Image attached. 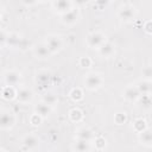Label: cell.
Instances as JSON below:
<instances>
[{
	"instance_id": "cell-1",
	"label": "cell",
	"mask_w": 152,
	"mask_h": 152,
	"mask_svg": "<svg viewBox=\"0 0 152 152\" xmlns=\"http://www.w3.org/2000/svg\"><path fill=\"white\" fill-rule=\"evenodd\" d=\"M84 84L88 89L90 90H94V89H97L101 84H102V77L96 74V72H91V74H88L84 78Z\"/></svg>"
},
{
	"instance_id": "cell-2",
	"label": "cell",
	"mask_w": 152,
	"mask_h": 152,
	"mask_svg": "<svg viewBox=\"0 0 152 152\" xmlns=\"http://www.w3.org/2000/svg\"><path fill=\"white\" fill-rule=\"evenodd\" d=\"M87 43L90 48H100L104 43V36L100 32H94L88 36Z\"/></svg>"
},
{
	"instance_id": "cell-3",
	"label": "cell",
	"mask_w": 152,
	"mask_h": 152,
	"mask_svg": "<svg viewBox=\"0 0 152 152\" xmlns=\"http://www.w3.org/2000/svg\"><path fill=\"white\" fill-rule=\"evenodd\" d=\"M62 44H63V43H62L61 37H59V36H56V34L50 36V37L48 38L46 43H45V45L48 46V49L50 50L51 53L58 51V50L62 48Z\"/></svg>"
},
{
	"instance_id": "cell-4",
	"label": "cell",
	"mask_w": 152,
	"mask_h": 152,
	"mask_svg": "<svg viewBox=\"0 0 152 152\" xmlns=\"http://www.w3.org/2000/svg\"><path fill=\"white\" fill-rule=\"evenodd\" d=\"M15 119L14 115L10 112H2L0 113V128H10L13 126Z\"/></svg>"
},
{
	"instance_id": "cell-5",
	"label": "cell",
	"mask_w": 152,
	"mask_h": 152,
	"mask_svg": "<svg viewBox=\"0 0 152 152\" xmlns=\"http://www.w3.org/2000/svg\"><path fill=\"white\" fill-rule=\"evenodd\" d=\"M78 15H80V12L77 8H71L69 12L64 13L62 15V21L64 24H68V25H71V24H75L78 19Z\"/></svg>"
},
{
	"instance_id": "cell-6",
	"label": "cell",
	"mask_w": 152,
	"mask_h": 152,
	"mask_svg": "<svg viewBox=\"0 0 152 152\" xmlns=\"http://www.w3.org/2000/svg\"><path fill=\"white\" fill-rule=\"evenodd\" d=\"M20 78H21V75H20L18 71H14V70L7 71V72L5 74V82H6L10 87L18 84L19 81H20Z\"/></svg>"
},
{
	"instance_id": "cell-7",
	"label": "cell",
	"mask_w": 152,
	"mask_h": 152,
	"mask_svg": "<svg viewBox=\"0 0 152 152\" xmlns=\"http://www.w3.org/2000/svg\"><path fill=\"white\" fill-rule=\"evenodd\" d=\"M139 96H140V93L138 91V89H137V87L134 86H129V87H127L126 89H125V91H124V97L126 99V100H128V101H131V102H134V101H137L138 99H139Z\"/></svg>"
},
{
	"instance_id": "cell-8",
	"label": "cell",
	"mask_w": 152,
	"mask_h": 152,
	"mask_svg": "<svg viewBox=\"0 0 152 152\" xmlns=\"http://www.w3.org/2000/svg\"><path fill=\"white\" fill-rule=\"evenodd\" d=\"M53 7H55V10L57 11V12H59V13H66V12H69L70 10H71V6H72V4L70 2V1H66V0H59V1H55L53 4Z\"/></svg>"
},
{
	"instance_id": "cell-9",
	"label": "cell",
	"mask_w": 152,
	"mask_h": 152,
	"mask_svg": "<svg viewBox=\"0 0 152 152\" xmlns=\"http://www.w3.org/2000/svg\"><path fill=\"white\" fill-rule=\"evenodd\" d=\"M34 55L37 56V58L45 59V58H49L51 52H50V50L48 49V46L45 44H38L34 48Z\"/></svg>"
},
{
	"instance_id": "cell-10",
	"label": "cell",
	"mask_w": 152,
	"mask_h": 152,
	"mask_svg": "<svg viewBox=\"0 0 152 152\" xmlns=\"http://www.w3.org/2000/svg\"><path fill=\"white\" fill-rule=\"evenodd\" d=\"M32 97H33V93L31 89L27 88H23L17 93V99L20 102H28L32 100Z\"/></svg>"
},
{
	"instance_id": "cell-11",
	"label": "cell",
	"mask_w": 152,
	"mask_h": 152,
	"mask_svg": "<svg viewBox=\"0 0 152 152\" xmlns=\"http://www.w3.org/2000/svg\"><path fill=\"white\" fill-rule=\"evenodd\" d=\"M138 91L140 93V95H150L151 93V82L148 80H142L140 82H138V84L135 86Z\"/></svg>"
},
{
	"instance_id": "cell-12",
	"label": "cell",
	"mask_w": 152,
	"mask_h": 152,
	"mask_svg": "<svg viewBox=\"0 0 152 152\" xmlns=\"http://www.w3.org/2000/svg\"><path fill=\"white\" fill-rule=\"evenodd\" d=\"M119 17L124 21H129L134 18V8L132 7H124L119 12Z\"/></svg>"
},
{
	"instance_id": "cell-13",
	"label": "cell",
	"mask_w": 152,
	"mask_h": 152,
	"mask_svg": "<svg viewBox=\"0 0 152 152\" xmlns=\"http://www.w3.org/2000/svg\"><path fill=\"white\" fill-rule=\"evenodd\" d=\"M23 144H24V146L27 147V148H36V147L38 146V144H39V140H38L37 137L30 134V135H26V137L24 138Z\"/></svg>"
},
{
	"instance_id": "cell-14",
	"label": "cell",
	"mask_w": 152,
	"mask_h": 152,
	"mask_svg": "<svg viewBox=\"0 0 152 152\" xmlns=\"http://www.w3.org/2000/svg\"><path fill=\"white\" fill-rule=\"evenodd\" d=\"M74 150L76 152H88L90 150V144H89V141L77 139L76 142L74 144Z\"/></svg>"
},
{
	"instance_id": "cell-15",
	"label": "cell",
	"mask_w": 152,
	"mask_h": 152,
	"mask_svg": "<svg viewBox=\"0 0 152 152\" xmlns=\"http://www.w3.org/2000/svg\"><path fill=\"white\" fill-rule=\"evenodd\" d=\"M99 52L103 57H109V56H112L114 53V46L110 43H103L99 48Z\"/></svg>"
},
{
	"instance_id": "cell-16",
	"label": "cell",
	"mask_w": 152,
	"mask_h": 152,
	"mask_svg": "<svg viewBox=\"0 0 152 152\" xmlns=\"http://www.w3.org/2000/svg\"><path fill=\"white\" fill-rule=\"evenodd\" d=\"M77 139L90 141L93 139V132L89 128H87V127H82V128H80L77 131Z\"/></svg>"
},
{
	"instance_id": "cell-17",
	"label": "cell",
	"mask_w": 152,
	"mask_h": 152,
	"mask_svg": "<svg viewBox=\"0 0 152 152\" xmlns=\"http://www.w3.org/2000/svg\"><path fill=\"white\" fill-rule=\"evenodd\" d=\"M139 140L141 141V144H144L146 146H151V144H152V134H151V131L148 128H146L145 131L140 132L139 133Z\"/></svg>"
},
{
	"instance_id": "cell-18",
	"label": "cell",
	"mask_w": 152,
	"mask_h": 152,
	"mask_svg": "<svg viewBox=\"0 0 152 152\" xmlns=\"http://www.w3.org/2000/svg\"><path fill=\"white\" fill-rule=\"evenodd\" d=\"M34 110H36V114H38L40 118H46V116L50 114L51 108H50L48 104H45V103L42 102V103H39V104L36 106Z\"/></svg>"
},
{
	"instance_id": "cell-19",
	"label": "cell",
	"mask_w": 152,
	"mask_h": 152,
	"mask_svg": "<svg viewBox=\"0 0 152 152\" xmlns=\"http://www.w3.org/2000/svg\"><path fill=\"white\" fill-rule=\"evenodd\" d=\"M37 82L42 86H45L49 83V80H50V74L48 71H40L37 74V77H36Z\"/></svg>"
},
{
	"instance_id": "cell-20",
	"label": "cell",
	"mask_w": 152,
	"mask_h": 152,
	"mask_svg": "<svg viewBox=\"0 0 152 152\" xmlns=\"http://www.w3.org/2000/svg\"><path fill=\"white\" fill-rule=\"evenodd\" d=\"M133 127H134V129H135L138 133H140V132H142V131H145V129L147 128L146 121H145L144 119H137V120L134 121V124H133Z\"/></svg>"
},
{
	"instance_id": "cell-21",
	"label": "cell",
	"mask_w": 152,
	"mask_h": 152,
	"mask_svg": "<svg viewBox=\"0 0 152 152\" xmlns=\"http://www.w3.org/2000/svg\"><path fill=\"white\" fill-rule=\"evenodd\" d=\"M57 101H58V100H57V96L53 95V94H46V95H44V97H43V103L48 104L49 107L56 104Z\"/></svg>"
},
{
	"instance_id": "cell-22",
	"label": "cell",
	"mask_w": 152,
	"mask_h": 152,
	"mask_svg": "<svg viewBox=\"0 0 152 152\" xmlns=\"http://www.w3.org/2000/svg\"><path fill=\"white\" fill-rule=\"evenodd\" d=\"M82 118H83V114H82V112H81L80 109L75 108V109H72V110L70 112V119H71L72 121L78 122V121L82 120Z\"/></svg>"
},
{
	"instance_id": "cell-23",
	"label": "cell",
	"mask_w": 152,
	"mask_h": 152,
	"mask_svg": "<svg viewBox=\"0 0 152 152\" xmlns=\"http://www.w3.org/2000/svg\"><path fill=\"white\" fill-rule=\"evenodd\" d=\"M139 99H141V103H142V107L146 108V109H150L151 108V96L150 95H140Z\"/></svg>"
},
{
	"instance_id": "cell-24",
	"label": "cell",
	"mask_w": 152,
	"mask_h": 152,
	"mask_svg": "<svg viewBox=\"0 0 152 152\" xmlns=\"http://www.w3.org/2000/svg\"><path fill=\"white\" fill-rule=\"evenodd\" d=\"M15 95V93H14V90H13V88L12 87H6L4 90H2V96L5 97V99H12L13 96Z\"/></svg>"
},
{
	"instance_id": "cell-25",
	"label": "cell",
	"mask_w": 152,
	"mask_h": 152,
	"mask_svg": "<svg viewBox=\"0 0 152 152\" xmlns=\"http://www.w3.org/2000/svg\"><path fill=\"white\" fill-rule=\"evenodd\" d=\"M126 119H127L126 113H118V114L115 115V118H114V120H115V122H116L118 125H122V124L126 121Z\"/></svg>"
},
{
	"instance_id": "cell-26",
	"label": "cell",
	"mask_w": 152,
	"mask_h": 152,
	"mask_svg": "<svg viewBox=\"0 0 152 152\" xmlns=\"http://www.w3.org/2000/svg\"><path fill=\"white\" fill-rule=\"evenodd\" d=\"M80 65L83 66V68H89L91 65V61L89 57H82L80 59Z\"/></svg>"
},
{
	"instance_id": "cell-27",
	"label": "cell",
	"mask_w": 152,
	"mask_h": 152,
	"mask_svg": "<svg viewBox=\"0 0 152 152\" xmlns=\"http://www.w3.org/2000/svg\"><path fill=\"white\" fill-rule=\"evenodd\" d=\"M70 95H71V97H72L74 100H76V101H77V100H80V99H82V96H83V94H82L81 89H78V88H77V89H74V90L71 91V94H70Z\"/></svg>"
},
{
	"instance_id": "cell-28",
	"label": "cell",
	"mask_w": 152,
	"mask_h": 152,
	"mask_svg": "<svg viewBox=\"0 0 152 152\" xmlns=\"http://www.w3.org/2000/svg\"><path fill=\"white\" fill-rule=\"evenodd\" d=\"M95 146L97 147V148H103L104 146H106V140L103 139V138H97V139H95Z\"/></svg>"
},
{
	"instance_id": "cell-29",
	"label": "cell",
	"mask_w": 152,
	"mask_h": 152,
	"mask_svg": "<svg viewBox=\"0 0 152 152\" xmlns=\"http://www.w3.org/2000/svg\"><path fill=\"white\" fill-rule=\"evenodd\" d=\"M40 120H42V118L38 115V114H33L32 116H31V119H30V121H31V124L32 125H39L40 124Z\"/></svg>"
},
{
	"instance_id": "cell-30",
	"label": "cell",
	"mask_w": 152,
	"mask_h": 152,
	"mask_svg": "<svg viewBox=\"0 0 152 152\" xmlns=\"http://www.w3.org/2000/svg\"><path fill=\"white\" fill-rule=\"evenodd\" d=\"M6 42H7V36H6L2 31H0V46L4 45Z\"/></svg>"
},
{
	"instance_id": "cell-31",
	"label": "cell",
	"mask_w": 152,
	"mask_h": 152,
	"mask_svg": "<svg viewBox=\"0 0 152 152\" xmlns=\"http://www.w3.org/2000/svg\"><path fill=\"white\" fill-rule=\"evenodd\" d=\"M145 31H146V33H151V21L148 20V21H146V26H145Z\"/></svg>"
},
{
	"instance_id": "cell-32",
	"label": "cell",
	"mask_w": 152,
	"mask_h": 152,
	"mask_svg": "<svg viewBox=\"0 0 152 152\" xmlns=\"http://www.w3.org/2000/svg\"><path fill=\"white\" fill-rule=\"evenodd\" d=\"M144 72L146 74V76H151V68H150V66H147V68H146V70H145Z\"/></svg>"
}]
</instances>
